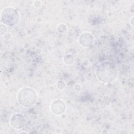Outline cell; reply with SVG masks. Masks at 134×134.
Listing matches in <instances>:
<instances>
[{"label": "cell", "mask_w": 134, "mask_h": 134, "mask_svg": "<svg viewBox=\"0 0 134 134\" xmlns=\"http://www.w3.org/2000/svg\"><path fill=\"white\" fill-rule=\"evenodd\" d=\"M36 92L31 88H23L20 90L18 94V102L24 107H30L34 105L37 101Z\"/></svg>", "instance_id": "cell-1"}]
</instances>
